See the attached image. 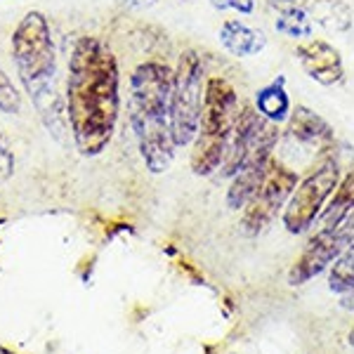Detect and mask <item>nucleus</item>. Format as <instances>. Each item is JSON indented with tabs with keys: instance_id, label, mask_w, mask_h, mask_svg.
<instances>
[{
	"instance_id": "f257e3e1",
	"label": "nucleus",
	"mask_w": 354,
	"mask_h": 354,
	"mask_svg": "<svg viewBox=\"0 0 354 354\" xmlns=\"http://www.w3.org/2000/svg\"><path fill=\"white\" fill-rule=\"evenodd\" d=\"M118 83L111 50L100 38H78L68 57L66 121L83 156H97L111 142L121 111Z\"/></svg>"
},
{
	"instance_id": "f03ea898",
	"label": "nucleus",
	"mask_w": 354,
	"mask_h": 354,
	"mask_svg": "<svg viewBox=\"0 0 354 354\" xmlns=\"http://www.w3.org/2000/svg\"><path fill=\"white\" fill-rule=\"evenodd\" d=\"M170 90L173 71L161 62H145L130 78V128L153 175L170 168L177 149L170 130Z\"/></svg>"
},
{
	"instance_id": "7ed1b4c3",
	"label": "nucleus",
	"mask_w": 354,
	"mask_h": 354,
	"mask_svg": "<svg viewBox=\"0 0 354 354\" xmlns=\"http://www.w3.org/2000/svg\"><path fill=\"white\" fill-rule=\"evenodd\" d=\"M12 57L19 83L31 97L43 123L57 133L59 97H57V57L48 19L41 12H26L12 36Z\"/></svg>"
},
{
	"instance_id": "20e7f679",
	"label": "nucleus",
	"mask_w": 354,
	"mask_h": 354,
	"mask_svg": "<svg viewBox=\"0 0 354 354\" xmlns=\"http://www.w3.org/2000/svg\"><path fill=\"white\" fill-rule=\"evenodd\" d=\"M239 95L225 78H208L203 93V111L198 133L192 149V170L194 175H213L225 158L227 142L239 116Z\"/></svg>"
},
{
	"instance_id": "39448f33",
	"label": "nucleus",
	"mask_w": 354,
	"mask_h": 354,
	"mask_svg": "<svg viewBox=\"0 0 354 354\" xmlns=\"http://www.w3.org/2000/svg\"><path fill=\"white\" fill-rule=\"evenodd\" d=\"M203 62L196 50H185L173 71L170 90V130L175 147H187L196 140L203 111Z\"/></svg>"
},
{
	"instance_id": "423d86ee",
	"label": "nucleus",
	"mask_w": 354,
	"mask_h": 354,
	"mask_svg": "<svg viewBox=\"0 0 354 354\" xmlns=\"http://www.w3.org/2000/svg\"><path fill=\"white\" fill-rule=\"evenodd\" d=\"M340 182V165L335 158H324L290 194L283 210V227L290 234H302L317 222L328 196Z\"/></svg>"
},
{
	"instance_id": "0eeeda50",
	"label": "nucleus",
	"mask_w": 354,
	"mask_h": 354,
	"mask_svg": "<svg viewBox=\"0 0 354 354\" xmlns=\"http://www.w3.org/2000/svg\"><path fill=\"white\" fill-rule=\"evenodd\" d=\"M295 187H298V173L279 161H270L258 189L243 205L241 232L245 236H258L260 232H265L283 208V203H288Z\"/></svg>"
},
{
	"instance_id": "6e6552de",
	"label": "nucleus",
	"mask_w": 354,
	"mask_h": 354,
	"mask_svg": "<svg viewBox=\"0 0 354 354\" xmlns=\"http://www.w3.org/2000/svg\"><path fill=\"white\" fill-rule=\"evenodd\" d=\"M354 245V210L335 227H324L307 241L305 250L295 260L293 270L288 272L290 286H302L317 274L328 270L333 262H338L342 255Z\"/></svg>"
},
{
	"instance_id": "1a4fd4ad",
	"label": "nucleus",
	"mask_w": 354,
	"mask_h": 354,
	"mask_svg": "<svg viewBox=\"0 0 354 354\" xmlns=\"http://www.w3.org/2000/svg\"><path fill=\"white\" fill-rule=\"evenodd\" d=\"M279 142V125L267 121L258 137V142L253 145V149L245 156L239 173L232 177V185L227 189V205L232 210H241L245 203L250 201V196L258 189L262 177L267 173V165L272 161V151Z\"/></svg>"
},
{
	"instance_id": "9d476101",
	"label": "nucleus",
	"mask_w": 354,
	"mask_h": 354,
	"mask_svg": "<svg viewBox=\"0 0 354 354\" xmlns=\"http://www.w3.org/2000/svg\"><path fill=\"white\" fill-rule=\"evenodd\" d=\"M267 125V118L250 104H243L239 109L236 123L232 128L230 142H227L225 158L220 163V177H234L241 168V163L245 161V156L253 149V145L258 142V137L262 133V128Z\"/></svg>"
},
{
	"instance_id": "9b49d317",
	"label": "nucleus",
	"mask_w": 354,
	"mask_h": 354,
	"mask_svg": "<svg viewBox=\"0 0 354 354\" xmlns=\"http://www.w3.org/2000/svg\"><path fill=\"white\" fill-rule=\"evenodd\" d=\"M302 71L312 78L314 83L330 88L338 85L345 78V64H342L340 50H335L328 41L322 38H310V41L300 43L295 50Z\"/></svg>"
},
{
	"instance_id": "f8f14e48",
	"label": "nucleus",
	"mask_w": 354,
	"mask_h": 354,
	"mask_svg": "<svg viewBox=\"0 0 354 354\" xmlns=\"http://www.w3.org/2000/svg\"><path fill=\"white\" fill-rule=\"evenodd\" d=\"M286 135L293 142H298L300 147L310 151H330L335 145L333 128L326 118H322L317 111H312L310 106H295L290 109Z\"/></svg>"
},
{
	"instance_id": "ddd939ff",
	"label": "nucleus",
	"mask_w": 354,
	"mask_h": 354,
	"mask_svg": "<svg viewBox=\"0 0 354 354\" xmlns=\"http://www.w3.org/2000/svg\"><path fill=\"white\" fill-rule=\"evenodd\" d=\"M220 45L234 57H253L265 50L267 38L262 31L243 24L241 19H227L220 26Z\"/></svg>"
},
{
	"instance_id": "4468645a",
	"label": "nucleus",
	"mask_w": 354,
	"mask_h": 354,
	"mask_svg": "<svg viewBox=\"0 0 354 354\" xmlns=\"http://www.w3.org/2000/svg\"><path fill=\"white\" fill-rule=\"evenodd\" d=\"M255 109H258L267 121L272 123H283L290 116V97L286 93V78L279 76L272 83H267L265 88H260L255 93Z\"/></svg>"
},
{
	"instance_id": "2eb2a0df",
	"label": "nucleus",
	"mask_w": 354,
	"mask_h": 354,
	"mask_svg": "<svg viewBox=\"0 0 354 354\" xmlns=\"http://www.w3.org/2000/svg\"><path fill=\"white\" fill-rule=\"evenodd\" d=\"M352 210H354V168L338 182L333 198L328 201V205H324L317 222L322 225V230L324 227H335L338 222L345 220Z\"/></svg>"
},
{
	"instance_id": "dca6fc26",
	"label": "nucleus",
	"mask_w": 354,
	"mask_h": 354,
	"mask_svg": "<svg viewBox=\"0 0 354 354\" xmlns=\"http://www.w3.org/2000/svg\"><path fill=\"white\" fill-rule=\"evenodd\" d=\"M310 17L326 31L342 33L352 26V10L342 0H317L310 5Z\"/></svg>"
},
{
	"instance_id": "f3484780",
	"label": "nucleus",
	"mask_w": 354,
	"mask_h": 354,
	"mask_svg": "<svg viewBox=\"0 0 354 354\" xmlns=\"http://www.w3.org/2000/svg\"><path fill=\"white\" fill-rule=\"evenodd\" d=\"M274 28L288 38H310L314 31V21L307 15V10H286V12H279Z\"/></svg>"
},
{
	"instance_id": "a211bd4d",
	"label": "nucleus",
	"mask_w": 354,
	"mask_h": 354,
	"mask_svg": "<svg viewBox=\"0 0 354 354\" xmlns=\"http://www.w3.org/2000/svg\"><path fill=\"white\" fill-rule=\"evenodd\" d=\"M328 288L333 293H352L354 290V245L335 262L328 277Z\"/></svg>"
},
{
	"instance_id": "6ab92c4d",
	"label": "nucleus",
	"mask_w": 354,
	"mask_h": 354,
	"mask_svg": "<svg viewBox=\"0 0 354 354\" xmlns=\"http://www.w3.org/2000/svg\"><path fill=\"white\" fill-rule=\"evenodd\" d=\"M21 109V95L17 93L15 83L0 66V111L3 113H19Z\"/></svg>"
},
{
	"instance_id": "aec40b11",
	"label": "nucleus",
	"mask_w": 354,
	"mask_h": 354,
	"mask_svg": "<svg viewBox=\"0 0 354 354\" xmlns=\"http://www.w3.org/2000/svg\"><path fill=\"white\" fill-rule=\"evenodd\" d=\"M15 170V156L10 151L8 142H5L3 133H0V182H5Z\"/></svg>"
},
{
	"instance_id": "412c9836",
	"label": "nucleus",
	"mask_w": 354,
	"mask_h": 354,
	"mask_svg": "<svg viewBox=\"0 0 354 354\" xmlns=\"http://www.w3.org/2000/svg\"><path fill=\"white\" fill-rule=\"evenodd\" d=\"M215 10H236L241 15H250L255 10V0H208Z\"/></svg>"
},
{
	"instance_id": "4be33fe9",
	"label": "nucleus",
	"mask_w": 354,
	"mask_h": 354,
	"mask_svg": "<svg viewBox=\"0 0 354 354\" xmlns=\"http://www.w3.org/2000/svg\"><path fill=\"white\" fill-rule=\"evenodd\" d=\"M267 3L277 12H286V10H307L312 5V0H267Z\"/></svg>"
},
{
	"instance_id": "5701e85b",
	"label": "nucleus",
	"mask_w": 354,
	"mask_h": 354,
	"mask_svg": "<svg viewBox=\"0 0 354 354\" xmlns=\"http://www.w3.org/2000/svg\"><path fill=\"white\" fill-rule=\"evenodd\" d=\"M123 8H130V10H145V8H151L156 0H118Z\"/></svg>"
},
{
	"instance_id": "b1692460",
	"label": "nucleus",
	"mask_w": 354,
	"mask_h": 354,
	"mask_svg": "<svg viewBox=\"0 0 354 354\" xmlns=\"http://www.w3.org/2000/svg\"><path fill=\"white\" fill-rule=\"evenodd\" d=\"M350 342H352V345H354V330H352V335H350Z\"/></svg>"
}]
</instances>
